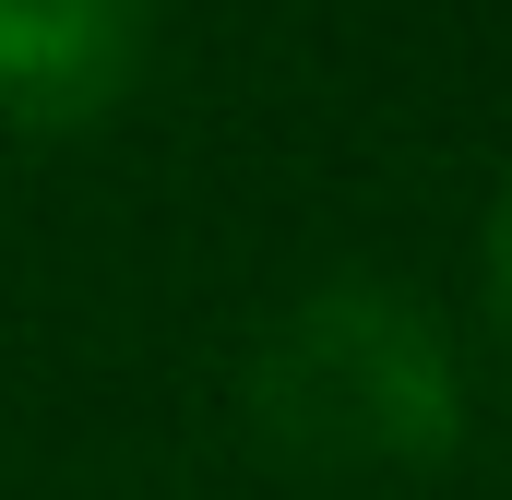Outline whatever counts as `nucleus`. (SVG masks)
I'll return each instance as SVG.
<instances>
[{
    "instance_id": "1",
    "label": "nucleus",
    "mask_w": 512,
    "mask_h": 500,
    "mask_svg": "<svg viewBox=\"0 0 512 500\" xmlns=\"http://www.w3.org/2000/svg\"><path fill=\"white\" fill-rule=\"evenodd\" d=\"M251 417L310 477H405L465 441V370L405 286H310L251 346Z\"/></svg>"
},
{
    "instance_id": "3",
    "label": "nucleus",
    "mask_w": 512,
    "mask_h": 500,
    "mask_svg": "<svg viewBox=\"0 0 512 500\" xmlns=\"http://www.w3.org/2000/svg\"><path fill=\"white\" fill-rule=\"evenodd\" d=\"M489 310H501V334H512V179H501V203H489Z\"/></svg>"
},
{
    "instance_id": "2",
    "label": "nucleus",
    "mask_w": 512,
    "mask_h": 500,
    "mask_svg": "<svg viewBox=\"0 0 512 500\" xmlns=\"http://www.w3.org/2000/svg\"><path fill=\"white\" fill-rule=\"evenodd\" d=\"M155 0H0V131H84L143 84Z\"/></svg>"
}]
</instances>
